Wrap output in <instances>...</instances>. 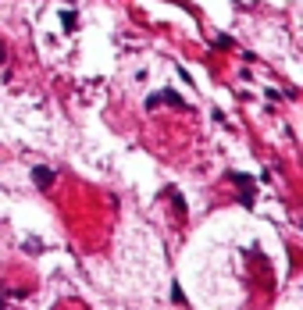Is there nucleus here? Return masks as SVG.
Returning <instances> with one entry per match:
<instances>
[{"label":"nucleus","instance_id":"f257e3e1","mask_svg":"<svg viewBox=\"0 0 303 310\" xmlns=\"http://www.w3.org/2000/svg\"><path fill=\"white\" fill-rule=\"evenodd\" d=\"M232 182H236V185H243V196H239V200L250 207V203H253V178H246V175H239V171H236V175H232Z\"/></svg>","mask_w":303,"mask_h":310},{"label":"nucleus","instance_id":"f03ea898","mask_svg":"<svg viewBox=\"0 0 303 310\" xmlns=\"http://www.w3.org/2000/svg\"><path fill=\"white\" fill-rule=\"evenodd\" d=\"M32 182L40 185V189H47V185L54 182V171H50V168H43V164H40V168H32Z\"/></svg>","mask_w":303,"mask_h":310},{"label":"nucleus","instance_id":"7ed1b4c3","mask_svg":"<svg viewBox=\"0 0 303 310\" xmlns=\"http://www.w3.org/2000/svg\"><path fill=\"white\" fill-rule=\"evenodd\" d=\"M75 22H79V15H75V11H64V15H61V29H64V32H71Z\"/></svg>","mask_w":303,"mask_h":310},{"label":"nucleus","instance_id":"20e7f679","mask_svg":"<svg viewBox=\"0 0 303 310\" xmlns=\"http://www.w3.org/2000/svg\"><path fill=\"white\" fill-rule=\"evenodd\" d=\"M171 207H175L178 214H185V200H182V192H171Z\"/></svg>","mask_w":303,"mask_h":310},{"label":"nucleus","instance_id":"39448f33","mask_svg":"<svg viewBox=\"0 0 303 310\" xmlns=\"http://www.w3.org/2000/svg\"><path fill=\"white\" fill-rule=\"evenodd\" d=\"M161 107V93H154V96H146V111H157Z\"/></svg>","mask_w":303,"mask_h":310},{"label":"nucleus","instance_id":"423d86ee","mask_svg":"<svg viewBox=\"0 0 303 310\" xmlns=\"http://www.w3.org/2000/svg\"><path fill=\"white\" fill-rule=\"evenodd\" d=\"M214 47H221V50H229V47H232V36H218V40H214Z\"/></svg>","mask_w":303,"mask_h":310},{"label":"nucleus","instance_id":"0eeeda50","mask_svg":"<svg viewBox=\"0 0 303 310\" xmlns=\"http://www.w3.org/2000/svg\"><path fill=\"white\" fill-rule=\"evenodd\" d=\"M171 299H175L178 306H185V296H182V289H178V285H171Z\"/></svg>","mask_w":303,"mask_h":310},{"label":"nucleus","instance_id":"6e6552de","mask_svg":"<svg viewBox=\"0 0 303 310\" xmlns=\"http://www.w3.org/2000/svg\"><path fill=\"white\" fill-rule=\"evenodd\" d=\"M4 57H8V54H4V47H0V64H4Z\"/></svg>","mask_w":303,"mask_h":310},{"label":"nucleus","instance_id":"1a4fd4ad","mask_svg":"<svg viewBox=\"0 0 303 310\" xmlns=\"http://www.w3.org/2000/svg\"><path fill=\"white\" fill-rule=\"evenodd\" d=\"M0 310H4V299H0Z\"/></svg>","mask_w":303,"mask_h":310}]
</instances>
